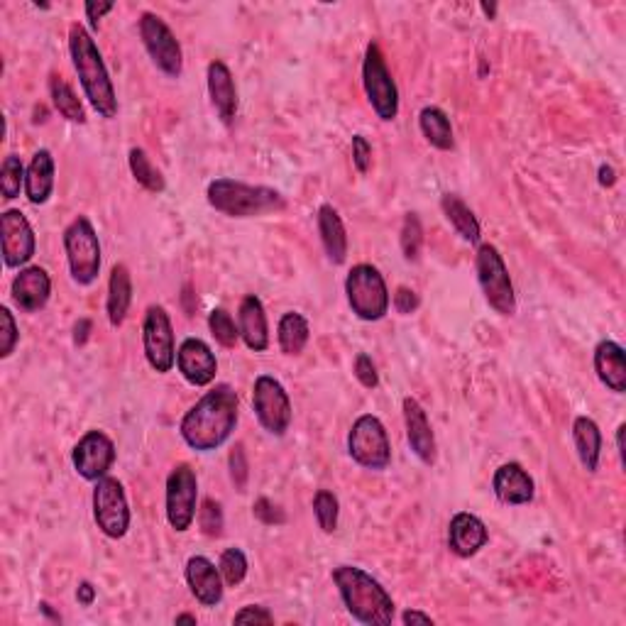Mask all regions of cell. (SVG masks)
I'll return each mask as SVG.
<instances>
[{
  "mask_svg": "<svg viewBox=\"0 0 626 626\" xmlns=\"http://www.w3.org/2000/svg\"><path fill=\"white\" fill-rule=\"evenodd\" d=\"M333 582L355 622L367 626H389L394 622L397 604L370 573L355 565H338L333 568Z\"/></svg>",
  "mask_w": 626,
  "mask_h": 626,
  "instance_id": "2",
  "label": "cell"
},
{
  "mask_svg": "<svg viewBox=\"0 0 626 626\" xmlns=\"http://www.w3.org/2000/svg\"><path fill=\"white\" fill-rule=\"evenodd\" d=\"M177 367L186 382L194 387H208L216 380L218 360L201 338H186L177 350Z\"/></svg>",
  "mask_w": 626,
  "mask_h": 626,
  "instance_id": "17",
  "label": "cell"
},
{
  "mask_svg": "<svg viewBox=\"0 0 626 626\" xmlns=\"http://www.w3.org/2000/svg\"><path fill=\"white\" fill-rule=\"evenodd\" d=\"M477 279H480L482 294H485L487 304L502 316H514L516 313V296L512 279H509V269L504 265L499 250L490 243L480 245L477 250Z\"/></svg>",
  "mask_w": 626,
  "mask_h": 626,
  "instance_id": "9",
  "label": "cell"
},
{
  "mask_svg": "<svg viewBox=\"0 0 626 626\" xmlns=\"http://www.w3.org/2000/svg\"><path fill=\"white\" fill-rule=\"evenodd\" d=\"M93 519L108 538H123L130 529V507L123 485L115 477H103L93 490Z\"/></svg>",
  "mask_w": 626,
  "mask_h": 626,
  "instance_id": "11",
  "label": "cell"
},
{
  "mask_svg": "<svg viewBox=\"0 0 626 626\" xmlns=\"http://www.w3.org/2000/svg\"><path fill=\"white\" fill-rule=\"evenodd\" d=\"M309 321L301 313L289 311L279 318L277 340L284 355H299L309 343Z\"/></svg>",
  "mask_w": 626,
  "mask_h": 626,
  "instance_id": "32",
  "label": "cell"
},
{
  "mask_svg": "<svg viewBox=\"0 0 626 626\" xmlns=\"http://www.w3.org/2000/svg\"><path fill=\"white\" fill-rule=\"evenodd\" d=\"M54 191V157L49 150L35 152L25 174V196L27 201L42 206L49 201Z\"/></svg>",
  "mask_w": 626,
  "mask_h": 626,
  "instance_id": "27",
  "label": "cell"
},
{
  "mask_svg": "<svg viewBox=\"0 0 626 626\" xmlns=\"http://www.w3.org/2000/svg\"><path fill=\"white\" fill-rule=\"evenodd\" d=\"M421 247H424V228L416 213H409L404 218L402 225V252L409 262H416L421 255Z\"/></svg>",
  "mask_w": 626,
  "mask_h": 626,
  "instance_id": "38",
  "label": "cell"
},
{
  "mask_svg": "<svg viewBox=\"0 0 626 626\" xmlns=\"http://www.w3.org/2000/svg\"><path fill=\"white\" fill-rule=\"evenodd\" d=\"M348 453L360 468L387 470L392 463V443L387 428L377 416L365 414L355 421L348 433Z\"/></svg>",
  "mask_w": 626,
  "mask_h": 626,
  "instance_id": "8",
  "label": "cell"
},
{
  "mask_svg": "<svg viewBox=\"0 0 626 626\" xmlns=\"http://www.w3.org/2000/svg\"><path fill=\"white\" fill-rule=\"evenodd\" d=\"M394 309L404 313V316L419 309V296H416V291H411L409 287H399L397 294H394Z\"/></svg>",
  "mask_w": 626,
  "mask_h": 626,
  "instance_id": "47",
  "label": "cell"
},
{
  "mask_svg": "<svg viewBox=\"0 0 626 626\" xmlns=\"http://www.w3.org/2000/svg\"><path fill=\"white\" fill-rule=\"evenodd\" d=\"M10 294H13V301L23 311H40L45 309L49 294H52V279H49V274L42 267H25L13 279Z\"/></svg>",
  "mask_w": 626,
  "mask_h": 626,
  "instance_id": "19",
  "label": "cell"
},
{
  "mask_svg": "<svg viewBox=\"0 0 626 626\" xmlns=\"http://www.w3.org/2000/svg\"><path fill=\"white\" fill-rule=\"evenodd\" d=\"M128 162H130V172H133L137 184L145 186L147 191H152V194H162V191L167 189L162 172H159L155 164L150 162V157H147L145 150L133 147V150H130Z\"/></svg>",
  "mask_w": 626,
  "mask_h": 626,
  "instance_id": "34",
  "label": "cell"
},
{
  "mask_svg": "<svg viewBox=\"0 0 626 626\" xmlns=\"http://www.w3.org/2000/svg\"><path fill=\"white\" fill-rule=\"evenodd\" d=\"M177 624H196V617L194 614H179L177 619H174Z\"/></svg>",
  "mask_w": 626,
  "mask_h": 626,
  "instance_id": "54",
  "label": "cell"
},
{
  "mask_svg": "<svg viewBox=\"0 0 626 626\" xmlns=\"http://www.w3.org/2000/svg\"><path fill=\"white\" fill-rule=\"evenodd\" d=\"M362 84H365L367 101H370L372 111L377 118L389 123L399 115V91L392 79V71L387 69L384 54L380 45L372 42L365 52V62H362Z\"/></svg>",
  "mask_w": 626,
  "mask_h": 626,
  "instance_id": "7",
  "label": "cell"
},
{
  "mask_svg": "<svg viewBox=\"0 0 626 626\" xmlns=\"http://www.w3.org/2000/svg\"><path fill=\"white\" fill-rule=\"evenodd\" d=\"M313 514H316L318 526H321L323 534H333L338 529V514L340 504L338 497L328 490H318L313 497Z\"/></svg>",
  "mask_w": 626,
  "mask_h": 626,
  "instance_id": "35",
  "label": "cell"
},
{
  "mask_svg": "<svg viewBox=\"0 0 626 626\" xmlns=\"http://www.w3.org/2000/svg\"><path fill=\"white\" fill-rule=\"evenodd\" d=\"M25 174L27 169L20 162V157L8 155L3 162V169H0V191H3L5 201H13L20 196V189L25 186Z\"/></svg>",
  "mask_w": 626,
  "mask_h": 626,
  "instance_id": "36",
  "label": "cell"
},
{
  "mask_svg": "<svg viewBox=\"0 0 626 626\" xmlns=\"http://www.w3.org/2000/svg\"><path fill=\"white\" fill-rule=\"evenodd\" d=\"M573 443L580 455L582 468H585L587 472H597V468H600V455H602L600 426H597L592 419H587V416H578L573 424Z\"/></svg>",
  "mask_w": 626,
  "mask_h": 626,
  "instance_id": "29",
  "label": "cell"
},
{
  "mask_svg": "<svg viewBox=\"0 0 626 626\" xmlns=\"http://www.w3.org/2000/svg\"><path fill=\"white\" fill-rule=\"evenodd\" d=\"M252 409L269 436L282 438L291 426V399L284 384L269 375H260L252 387Z\"/></svg>",
  "mask_w": 626,
  "mask_h": 626,
  "instance_id": "10",
  "label": "cell"
},
{
  "mask_svg": "<svg viewBox=\"0 0 626 626\" xmlns=\"http://www.w3.org/2000/svg\"><path fill=\"white\" fill-rule=\"evenodd\" d=\"M404 624H433L431 614H424V612H416V609H409V612H404L402 617Z\"/></svg>",
  "mask_w": 626,
  "mask_h": 626,
  "instance_id": "51",
  "label": "cell"
},
{
  "mask_svg": "<svg viewBox=\"0 0 626 626\" xmlns=\"http://www.w3.org/2000/svg\"><path fill=\"white\" fill-rule=\"evenodd\" d=\"M64 250H67L71 279L81 287H89L101 274V243L93 223L86 216L74 218L64 230Z\"/></svg>",
  "mask_w": 626,
  "mask_h": 626,
  "instance_id": "5",
  "label": "cell"
},
{
  "mask_svg": "<svg viewBox=\"0 0 626 626\" xmlns=\"http://www.w3.org/2000/svg\"><path fill=\"white\" fill-rule=\"evenodd\" d=\"M238 394L228 384H218L191 406L179 424V433L189 448L199 453L218 450L238 426Z\"/></svg>",
  "mask_w": 626,
  "mask_h": 626,
  "instance_id": "1",
  "label": "cell"
},
{
  "mask_svg": "<svg viewBox=\"0 0 626 626\" xmlns=\"http://www.w3.org/2000/svg\"><path fill=\"white\" fill-rule=\"evenodd\" d=\"M113 8H115V3H86V5H84L86 20H89L93 30H98V23H101L103 15L111 13Z\"/></svg>",
  "mask_w": 626,
  "mask_h": 626,
  "instance_id": "48",
  "label": "cell"
},
{
  "mask_svg": "<svg viewBox=\"0 0 626 626\" xmlns=\"http://www.w3.org/2000/svg\"><path fill=\"white\" fill-rule=\"evenodd\" d=\"M208 93H211V103L225 125L233 123L235 111H238V91H235V81L230 69L225 67L221 59L208 64Z\"/></svg>",
  "mask_w": 626,
  "mask_h": 626,
  "instance_id": "24",
  "label": "cell"
},
{
  "mask_svg": "<svg viewBox=\"0 0 626 626\" xmlns=\"http://www.w3.org/2000/svg\"><path fill=\"white\" fill-rule=\"evenodd\" d=\"M199 526L206 536L216 538L223 534V509L216 499H203L201 509H199Z\"/></svg>",
  "mask_w": 626,
  "mask_h": 626,
  "instance_id": "40",
  "label": "cell"
},
{
  "mask_svg": "<svg viewBox=\"0 0 626 626\" xmlns=\"http://www.w3.org/2000/svg\"><path fill=\"white\" fill-rule=\"evenodd\" d=\"M355 377H358L362 387H367V389H375L377 384H380V377H377V370H375V362H372L370 355L360 353L358 358H355Z\"/></svg>",
  "mask_w": 626,
  "mask_h": 626,
  "instance_id": "43",
  "label": "cell"
},
{
  "mask_svg": "<svg viewBox=\"0 0 626 626\" xmlns=\"http://www.w3.org/2000/svg\"><path fill=\"white\" fill-rule=\"evenodd\" d=\"M482 10H485V15L494 18V13H497V5H482Z\"/></svg>",
  "mask_w": 626,
  "mask_h": 626,
  "instance_id": "55",
  "label": "cell"
},
{
  "mask_svg": "<svg viewBox=\"0 0 626 626\" xmlns=\"http://www.w3.org/2000/svg\"><path fill=\"white\" fill-rule=\"evenodd\" d=\"M208 328H211L216 343L223 345V348L230 350V348H235V345H238L240 331H238V326H235L233 316H230V313L225 309L211 311V316H208Z\"/></svg>",
  "mask_w": 626,
  "mask_h": 626,
  "instance_id": "37",
  "label": "cell"
},
{
  "mask_svg": "<svg viewBox=\"0 0 626 626\" xmlns=\"http://www.w3.org/2000/svg\"><path fill=\"white\" fill-rule=\"evenodd\" d=\"M441 208L443 213H446L450 225L458 230L460 238L468 240V243H477V240H480V223H477L475 213L470 211V206L460 199V196L446 194L441 199Z\"/></svg>",
  "mask_w": 626,
  "mask_h": 626,
  "instance_id": "30",
  "label": "cell"
},
{
  "mask_svg": "<svg viewBox=\"0 0 626 626\" xmlns=\"http://www.w3.org/2000/svg\"><path fill=\"white\" fill-rule=\"evenodd\" d=\"M199 480L191 465L181 463L167 477V521L174 531L184 534L196 519Z\"/></svg>",
  "mask_w": 626,
  "mask_h": 626,
  "instance_id": "14",
  "label": "cell"
},
{
  "mask_svg": "<svg viewBox=\"0 0 626 626\" xmlns=\"http://www.w3.org/2000/svg\"><path fill=\"white\" fill-rule=\"evenodd\" d=\"M353 164L360 174H367L372 164V145L367 142V137L355 135L353 137Z\"/></svg>",
  "mask_w": 626,
  "mask_h": 626,
  "instance_id": "44",
  "label": "cell"
},
{
  "mask_svg": "<svg viewBox=\"0 0 626 626\" xmlns=\"http://www.w3.org/2000/svg\"><path fill=\"white\" fill-rule=\"evenodd\" d=\"M624 431H626L624 424L617 428V448H619V455H622V458H624Z\"/></svg>",
  "mask_w": 626,
  "mask_h": 626,
  "instance_id": "53",
  "label": "cell"
},
{
  "mask_svg": "<svg viewBox=\"0 0 626 626\" xmlns=\"http://www.w3.org/2000/svg\"><path fill=\"white\" fill-rule=\"evenodd\" d=\"M186 582L191 587V595L203 607H216L223 600V575L208 558L194 556L186 563Z\"/></svg>",
  "mask_w": 626,
  "mask_h": 626,
  "instance_id": "21",
  "label": "cell"
},
{
  "mask_svg": "<svg viewBox=\"0 0 626 626\" xmlns=\"http://www.w3.org/2000/svg\"><path fill=\"white\" fill-rule=\"evenodd\" d=\"M235 624H272L274 617L267 612L260 604H250V607H243L233 619Z\"/></svg>",
  "mask_w": 626,
  "mask_h": 626,
  "instance_id": "45",
  "label": "cell"
},
{
  "mask_svg": "<svg viewBox=\"0 0 626 626\" xmlns=\"http://www.w3.org/2000/svg\"><path fill=\"white\" fill-rule=\"evenodd\" d=\"M130 301H133V279H130V269L125 265H115L111 272V282H108V321L113 328L123 326L125 316H128Z\"/></svg>",
  "mask_w": 626,
  "mask_h": 626,
  "instance_id": "28",
  "label": "cell"
},
{
  "mask_svg": "<svg viewBox=\"0 0 626 626\" xmlns=\"http://www.w3.org/2000/svg\"><path fill=\"white\" fill-rule=\"evenodd\" d=\"M419 128L428 142H431L436 150H453L455 140H453V128H450V118L441 108L428 106L419 113Z\"/></svg>",
  "mask_w": 626,
  "mask_h": 626,
  "instance_id": "31",
  "label": "cell"
},
{
  "mask_svg": "<svg viewBox=\"0 0 626 626\" xmlns=\"http://www.w3.org/2000/svg\"><path fill=\"white\" fill-rule=\"evenodd\" d=\"M142 345L150 367L159 375L172 372L177 365V345H174V328L164 306H150L142 323Z\"/></svg>",
  "mask_w": 626,
  "mask_h": 626,
  "instance_id": "12",
  "label": "cell"
},
{
  "mask_svg": "<svg viewBox=\"0 0 626 626\" xmlns=\"http://www.w3.org/2000/svg\"><path fill=\"white\" fill-rule=\"evenodd\" d=\"M348 304L360 321H382L389 311V291L380 269L372 265H355L345 279Z\"/></svg>",
  "mask_w": 626,
  "mask_h": 626,
  "instance_id": "6",
  "label": "cell"
},
{
  "mask_svg": "<svg viewBox=\"0 0 626 626\" xmlns=\"http://www.w3.org/2000/svg\"><path fill=\"white\" fill-rule=\"evenodd\" d=\"M71 463L84 480H103L115 463V443L103 431L84 433L71 453Z\"/></svg>",
  "mask_w": 626,
  "mask_h": 626,
  "instance_id": "15",
  "label": "cell"
},
{
  "mask_svg": "<svg viewBox=\"0 0 626 626\" xmlns=\"http://www.w3.org/2000/svg\"><path fill=\"white\" fill-rule=\"evenodd\" d=\"M218 570H221L223 580L228 582V585H240V582L245 580L247 575V558L245 553L240 551V548H225L223 556H221V563H218Z\"/></svg>",
  "mask_w": 626,
  "mask_h": 626,
  "instance_id": "39",
  "label": "cell"
},
{
  "mask_svg": "<svg viewBox=\"0 0 626 626\" xmlns=\"http://www.w3.org/2000/svg\"><path fill=\"white\" fill-rule=\"evenodd\" d=\"M89 333H91V321L89 318H81V321L74 326V343L84 345L86 340H89Z\"/></svg>",
  "mask_w": 626,
  "mask_h": 626,
  "instance_id": "50",
  "label": "cell"
},
{
  "mask_svg": "<svg viewBox=\"0 0 626 626\" xmlns=\"http://www.w3.org/2000/svg\"><path fill=\"white\" fill-rule=\"evenodd\" d=\"M492 490L497 494L499 502L521 507V504H529L534 499L536 485L529 472L521 468L519 463H504L502 468L494 472Z\"/></svg>",
  "mask_w": 626,
  "mask_h": 626,
  "instance_id": "22",
  "label": "cell"
},
{
  "mask_svg": "<svg viewBox=\"0 0 626 626\" xmlns=\"http://www.w3.org/2000/svg\"><path fill=\"white\" fill-rule=\"evenodd\" d=\"M318 233H321V243L328 260L333 265H343L348 260V235H345V225L340 221L338 211L328 203L318 208Z\"/></svg>",
  "mask_w": 626,
  "mask_h": 626,
  "instance_id": "26",
  "label": "cell"
},
{
  "mask_svg": "<svg viewBox=\"0 0 626 626\" xmlns=\"http://www.w3.org/2000/svg\"><path fill=\"white\" fill-rule=\"evenodd\" d=\"M247 475H250V465H247L243 446H240V443H238V446L233 448V453H230V477H233L235 487H238L240 492L245 490Z\"/></svg>",
  "mask_w": 626,
  "mask_h": 626,
  "instance_id": "42",
  "label": "cell"
},
{
  "mask_svg": "<svg viewBox=\"0 0 626 626\" xmlns=\"http://www.w3.org/2000/svg\"><path fill=\"white\" fill-rule=\"evenodd\" d=\"M0 243H3V262L5 267L18 269L27 265L35 255V230H32L30 221L25 213L20 211H5L0 216Z\"/></svg>",
  "mask_w": 626,
  "mask_h": 626,
  "instance_id": "16",
  "label": "cell"
},
{
  "mask_svg": "<svg viewBox=\"0 0 626 626\" xmlns=\"http://www.w3.org/2000/svg\"><path fill=\"white\" fill-rule=\"evenodd\" d=\"M140 37L142 45H145L147 54L152 57L155 67L162 74L177 79L184 69V57H181V45L174 37V32L169 30V25L155 13H142L140 18Z\"/></svg>",
  "mask_w": 626,
  "mask_h": 626,
  "instance_id": "13",
  "label": "cell"
},
{
  "mask_svg": "<svg viewBox=\"0 0 626 626\" xmlns=\"http://www.w3.org/2000/svg\"><path fill=\"white\" fill-rule=\"evenodd\" d=\"M600 184L607 189V186H614L617 184V172H614L612 167H607V164H602L600 167Z\"/></svg>",
  "mask_w": 626,
  "mask_h": 626,
  "instance_id": "52",
  "label": "cell"
},
{
  "mask_svg": "<svg viewBox=\"0 0 626 626\" xmlns=\"http://www.w3.org/2000/svg\"><path fill=\"white\" fill-rule=\"evenodd\" d=\"M595 372L609 392H626V358L624 348L614 340H602L595 348Z\"/></svg>",
  "mask_w": 626,
  "mask_h": 626,
  "instance_id": "25",
  "label": "cell"
},
{
  "mask_svg": "<svg viewBox=\"0 0 626 626\" xmlns=\"http://www.w3.org/2000/svg\"><path fill=\"white\" fill-rule=\"evenodd\" d=\"M49 96H52L54 108H57L59 115H64L71 123H86V111L81 106L79 96H76L74 89H71L62 76H52L49 79Z\"/></svg>",
  "mask_w": 626,
  "mask_h": 626,
  "instance_id": "33",
  "label": "cell"
},
{
  "mask_svg": "<svg viewBox=\"0 0 626 626\" xmlns=\"http://www.w3.org/2000/svg\"><path fill=\"white\" fill-rule=\"evenodd\" d=\"M76 600H79V604H84V607H91L93 600H96V587L91 582H81L79 590H76Z\"/></svg>",
  "mask_w": 626,
  "mask_h": 626,
  "instance_id": "49",
  "label": "cell"
},
{
  "mask_svg": "<svg viewBox=\"0 0 626 626\" xmlns=\"http://www.w3.org/2000/svg\"><path fill=\"white\" fill-rule=\"evenodd\" d=\"M208 203L228 218H255L282 211L284 196L269 186H252L235 179H216L208 184Z\"/></svg>",
  "mask_w": 626,
  "mask_h": 626,
  "instance_id": "4",
  "label": "cell"
},
{
  "mask_svg": "<svg viewBox=\"0 0 626 626\" xmlns=\"http://www.w3.org/2000/svg\"><path fill=\"white\" fill-rule=\"evenodd\" d=\"M487 541H490L487 526L475 514L460 512L450 519L448 546L458 558L475 556V553H480V548L487 546Z\"/></svg>",
  "mask_w": 626,
  "mask_h": 626,
  "instance_id": "20",
  "label": "cell"
},
{
  "mask_svg": "<svg viewBox=\"0 0 626 626\" xmlns=\"http://www.w3.org/2000/svg\"><path fill=\"white\" fill-rule=\"evenodd\" d=\"M404 424H406V441L421 463L433 465L436 460V438H433L431 424L424 406L416 402L414 397L404 399Z\"/></svg>",
  "mask_w": 626,
  "mask_h": 626,
  "instance_id": "18",
  "label": "cell"
},
{
  "mask_svg": "<svg viewBox=\"0 0 626 626\" xmlns=\"http://www.w3.org/2000/svg\"><path fill=\"white\" fill-rule=\"evenodd\" d=\"M0 358H10L15 350V345H18V326H15V318L13 313H10V309H0Z\"/></svg>",
  "mask_w": 626,
  "mask_h": 626,
  "instance_id": "41",
  "label": "cell"
},
{
  "mask_svg": "<svg viewBox=\"0 0 626 626\" xmlns=\"http://www.w3.org/2000/svg\"><path fill=\"white\" fill-rule=\"evenodd\" d=\"M238 331L243 343L255 353H265L269 348V328H267V313L262 301L255 294H247L240 301L238 309Z\"/></svg>",
  "mask_w": 626,
  "mask_h": 626,
  "instance_id": "23",
  "label": "cell"
},
{
  "mask_svg": "<svg viewBox=\"0 0 626 626\" xmlns=\"http://www.w3.org/2000/svg\"><path fill=\"white\" fill-rule=\"evenodd\" d=\"M69 52L76 74H79L81 89H84L86 98H89L93 111L106 120L115 118L118 115V98H115L113 81L108 76V69L103 64L96 42H93V37L81 25H71Z\"/></svg>",
  "mask_w": 626,
  "mask_h": 626,
  "instance_id": "3",
  "label": "cell"
},
{
  "mask_svg": "<svg viewBox=\"0 0 626 626\" xmlns=\"http://www.w3.org/2000/svg\"><path fill=\"white\" fill-rule=\"evenodd\" d=\"M255 516L262 521V524H284V514L279 512V509L265 497L255 502Z\"/></svg>",
  "mask_w": 626,
  "mask_h": 626,
  "instance_id": "46",
  "label": "cell"
}]
</instances>
